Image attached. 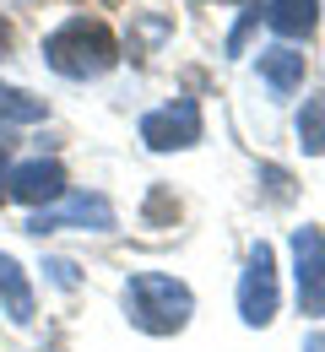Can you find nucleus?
<instances>
[{
	"label": "nucleus",
	"instance_id": "nucleus-1",
	"mask_svg": "<svg viewBox=\"0 0 325 352\" xmlns=\"http://www.w3.org/2000/svg\"><path fill=\"white\" fill-rule=\"evenodd\" d=\"M190 314H195V298L179 276H163V271H136L125 282V320L146 331V336H174L185 331Z\"/></svg>",
	"mask_w": 325,
	"mask_h": 352
},
{
	"label": "nucleus",
	"instance_id": "nucleus-2",
	"mask_svg": "<svg viewBox=\"0 0 325 352\" xmlns=\"http://www.w3.org/2000/svg\"><path fill=\"white\" fill-rule=\"evenodd\" d=\"M44 60L60 71V76H71V82H87V76H103L114 60H120V44H114V33L93 22V16H71L65 28H54L44 38Z\"/></svg>",
	"mask_w": 325,
	"mask_h": 352
},
{
	"label": "nucleus",
	"instance_id": "nucleus-3",
	"mask_svg": "<svg viewBox=\"0 0 325 352\" xmlns=\"http://www.w3.org/2000/svg\"><path fill=\"white\" fill-rule=\"evenodd\" d=\"M238 314H244V325H271V314H277V255H271V244L249 250V265L238 276Z\"/></svg>",
	"mask_w": 325,
	"mask_h": 352
},
{
	"label": "nucleus",
	"instance_id": "nucleus-4",
	"mask_svg": "<svg viewBox=\"0 0 325 352\" xmlns=\"http://www.w3.org/2000/svg\"><path fill=\"white\" fill-rule=\"evenodd\" d=\"M141 141L152 152H179V146H195L201 141V103L195 98H174L168 109H152L141 120Z\"/></svg>",
	"mask_w": 325,
	"mask_h": 352
},
{
	"label": "nucleus",
	"instance_id": "nucleus-5",
	"mask_svg": "<svg viewBox=\"0 0 325 352\" xmlns=\"http://www.w3.org/2000/svg\"><path fill=\"white\" fill-rule=\"evenodd\" d=\"M293 276H298V309H325V233L320 228H293Z\"/></svg>",
	"mask_w": 325,
	"mask_h": 352
},
{
	"label": "nucleus",
	"instance_id": "nucleus-6",
	"mask_svg": "<svg viewBox=\"0 0 325 352\" xmlns=\"http://www.w3.org/2000/svg\"><path fill=\"white\" fill-rule=\"evenodd\" d=\"M33 233H60V228H114V206L103 201V195H71V201H60V206H44L38 217L27 222Z\"/></svg>",
	"mask_w": 325,
	"mask_h": 352
},
{
	"label": "nucleus",
	"instance_id": "nucleus-7",
	"mask_svg": "<svg viewBox=\"0 0 325 352\" xmlns=\"http://www.w3.org/2000/svg\"><path fill=\"white\" fill-rule=\"evenodd\" d=\"M5 195L27 201V206H49V201L65 195V168L54 157H33V163H22V168L5 174Z\"/></svg>",
	"mask_w": 325,
	"mask_h": 352
},
{
	"label": "nucleus",
	"instance_id": "nucleus-8",
	"mask_svg": "<svg viewBox=\"0 0 325 352\" xmlns=\"http://www.w3.org/2000/svg\"><path fill=\"white\" fill-rule=\"evenodd\" d=\"M0 309H5L16 325H27L33 309H38V304H33V282L22 276V265L11 261V255H0Z\"/></svg>",
	"mask_w": 325,
	"mask_h": 352
},
{
	"label": "nucleus",
	"instance_id": "nucleus-9",
	"mask_svg": "<svg viewBox=\"0 0 325 352\" xmlns=\"http://www.w3.org/2000/svg\"><path fill=\"white\" fill-rule=\"evenodd\" d=\"M315 16H320V0H266V22L282 38H309Z\"/></svg>",
	"mask_w": 325,
	"mask_h": 352
},
{
	"label": "nucleus",
	"instance_id": "nucleus-10",
	"mask_svg": "<svg viewBox=\"0 0 325 352\" xmlns=\"http://www.w3.org/2000/svg\"><path fill=\"white\" fill-rule=\"evenodd\" d=\"M260 76L277 98H293V87L304 82V54L298 49H260Z\"/></svg>",
	"mask_w": 325,
	"mask_h": 352
},
{
	"label": "nucleus",
	"instance_id": "nucleus-11",
	"mask_svg": "<svg viewBox=\"0 0 325 352\" xmlns=\"http://www.w3.org/2000/svg\"><path fill=\"white\" fill-rule=\"evenodd\" d=\"M33 125V120H44V98H33V92L22 87H5L0 82V125Z\"/></svg>",
	"mask_w": 325,
	"mask_h": 352
},
{
	"label": "nucleus",
	"instance_id": "nucleus-12",
	"mask_svg": "<svg viewBox=\"0 0 325 352\" xmlns=\"http://www.w3.org/2000/svg\"><path fill=\"white\" fill-rule=\"evenodd\" d=\"M298 141H304L309 157H325V92H315V98L304 103V114H298Z\"/></svg>",
	"mask_w": 325,
	"mask_h": 352
},
{
	"label": "nucleus",
	"instance_id": "nucleus-13",
	"mask_svg": "<svg viewBox=\"0 0 325 352\" xmlns=\"http://www.w3.org/2000/svg\"><path fill=\"white\" fill-rule=\"evenodd\" d=\"M11 152H16V135H11V125H0V195H5V163H11Z\"/></svg>",
	"mask_w": 325,
	"mask_h": 352
},
{
	"label": "nucleus",
	"instance_id": "nucleus-14",
	"mask_svg": "<svg viewBox=\"0 0 325 352\" xmlns=\"http://www.w3.org/2000/svg\"><path fill=\"white\" fill-rule=\"evenodd\" d=\"M260 174H266V184H271V201H287V195H293V184H287L282 168H260Z\"/></svg>",
	"mask_w": 325,
	"mask_h": 352
},
{
	"label": "nucleus",
	"instance_id": "nucleus-15",
	"mask_svg": "<svg viewBox=\"0 0 325 352\" xmlns=\"http://www.w3.org/2000/svg\"><path fill=\"white\" fill-rule=\"evenodd\" d=\"M49 271H54L60 287H76V265H71V261H49Z\"/></svg>",
	"mask_w": 325,
	"mask_h": 352
},
{
	"label": "nucleus",
	"instance_id": "nucleus-16",
	"mask_svg": "<svg viewBox=\"0 0 325 352\" xmlns=\"http://www.w3.org/2000/svg\"><path fill=\"white\" fill-rule=\"evenodd\" d=\"M304 352H325V331H315V336L304 342Z\"/></svg>",
	"mask_w": 325,
	"mask_h": 352
},
{
	"label": "nucleus",
	"instance_id": "nucleus-17",
	"mask_svg": "<svg viewBox=\"0 0 325 352\" xmlns=\"http://www.w3.org/2000/svg\"><path fill=\"white\" fill-rule=\"evenodd\" d=\"M0 49H5V22H0Z\"/></svg>",
	"mask_w": 325,
	"mask_h": 352
}]
</instances>
